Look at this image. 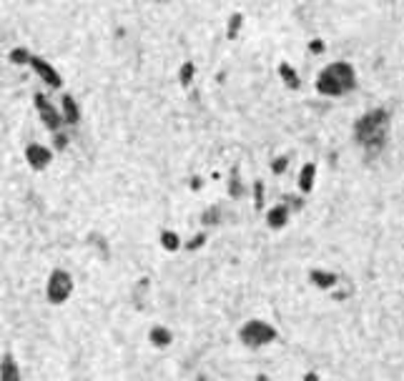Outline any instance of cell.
<instances>
[{
    "label": "cell",
    "mask_w": 404,
    "mask_h": 381,
    "mask_svg": "<svg viewBox=\"0 0 404 381\" xmlns=\"http://www.w3.org/2000/svg\"><path fill=\"white\" fill-rule=\"evenodd\" d=\"M73 294V276L63 269H55L48 279V286H46V296H48L51 304H65Z\"/></svg>",
    "instance_id": "4"
},
{
    "label": "cell",
    "mask_w": 404,
    "mask_h": 381,
    "mask_svg": "<svg viewBox=\"0 0 404 381\" xmlns=\"http://www.w3.org/2000/svg\"><path fill=\"white\" fill-rule=\"evenodd\" d=\"M279 75H282V80L289 85V88L297 90L299 85H302V80H299V73L292 68V63H282V65H279Z\"/></svg>",
    "instance_id": "14"
},
{
    "label": "cell",
    "mask_w": 404,
    "mask_h": 381,
    "mask_svg": "<svg viewBox=\"0 0 404 381\" xmlns=\"http://www.w3.org/2000/svg\"><path fill=\"white\" fill-rule=\"evenodd\" d=\"M203 244H206V236H203V233H198V236H193L191 241H188L186 249H188V251H196V249H201Z\"/></svg>",
    "instance_id": "20"
},
{
    "label": "cell",
    "mask_w": 404,
    "mask_h": 381,
    "mask_svg": "<svg viewBox=\"0 0 404 381\" xmlns=\"http://www.w3.org/2000/svg\"><path fill=\"white\" fill-rule=\"evenodd\" d=\"M356 88V70L346 60H336L329 63L324 70L317 75V93L326 95V98H339Z\"/></svg>",
    "instance_id": "1"
},
{
    "label": "cell",
    "mask_w": 404,
    "mask_h": 381,
    "mask_svg": "<svg viewBox=\"0 0 404 381\" xmlns=\"http://www.w3.org/2000/svg\"><path fill=\"white\" fill-rule=\"evenodd\" d=\"M31 65H33V70L38 73V78H41L43 83L48 85V88H60V85H63V78H60V73L48 63V60H43V58H38V55H33Z\"/></svg>",
    "instance_id": "6"
},
{
    "label": "cell",
    "mask_w": 404,
    "mask_h": 381,
    "mask_svg": "<svg viewBox=\"0 0 404 381\" xmlns=\"http://www.w3.org/2000/svg\"><path fill=\"white\" fill-rule=\"evenodd\" d=\"M239 339L241 344L249 346V349H261V346L266 344H274V341L279 339V331L272 323L261 321V318H251V321H246L244 326H241Z\"/></svg>",
    "instance_id": "3"
},
{
    "label": "cell",
    "mask_w": 404,
    "mask_h": 381,
    "mask_svg": "<svg viewBox=\"0 0 404 381\" xmlns=\"http://www.w3.org/2000/svg\"><path fill=\"white\" fill-rule=\"evenodd\" d=\"M31 58H33V55L28 53L26 48H16V50H11V60H13V63H16V65L31 63Z\"/></svg>",
    "instance_id": "17"
},
{
    "label": "cell",
    "mask_w": 404,
    "mask_h": 381,
    "mask_svg": "<svg viewBox=\"0 0 404 381\" xmlns=\"http://www.w3.org/2000/svg\"><path fill=\"white\" fill-rule=\"evenodd\" d=\"M229 193H231V196H234V198H239V196H241V186H239V168H234V171H231Z\"/></svg>",
    "instance_id": "19"
},
{
    "label": "cell",
    "mask_w": 404,
    "mask_h": 381,
    "mask_svg": "<svg viewBox=\"0 0 404 381\" xmlns=\"http://www.w3.org/2000/svg\"><path fill=\"white\" fill-rule=\"evenodd\" d=\"M36 108H38V116H41L43 126L48 128V131H58L60 126H63V116H60V111L53 106V103L46 98L43 93H36Z\"/></svg>",
    "instance_id": "5"
},
{
    "label": "cell",
    "mask_w": 404,
    "mask_h": 381,
    "mask_svg": "<svg viewBox=\"0 0 404 381\" xmlns=\"http://www.w3.org/2000/svg\"><path fill=\"white\" fill-rule=\"evenodd\" d=\"M241 23H244V16H241V13H234V16H231V21H229V31H226V36H229V41H234V38L239 36V28H241Z\"/></svg>",
    "instance_id": "16"
},
{
    "label": "cell",
    "mask_w": 404,
    "mask_h": 381,
    "mask_svg": "<svg viewBox=\"0 0 404 381\" xmlns=\"http://www.w3.org/2000/svg\"><path fill=\"white\" fill-rule=\"evenodd\" d=\"M51 159H53V154H51L46 146H41V143H31V146H26V161L31 163V168L43 171L51 163Z\"/></svg>",
    "instance_id": "7"
},
{
    "label": "cell",
    "mask_w": 404,
    "mask_h": 381,
    "mask_svg": "<svg viewBox=\"0 0 404 381\" xmlns=\"http://www.w3.org/2000/svg\"><path fill=\"white\" fill-rule=\"evenodd\" d=\"M254 208L256 211L264 208V183L261 181H254Z\"/></svg>",
    "instance_id": "18"
},
{
    "label": "cell",
    "mask_w": 404,
    "mask_h": 381,
    "mask_svg": "<svg viewBox=\"0 0 404 381\" xmlns=\"http://www.w3.org/2000/svg\"><path fill=\"white\" fill-rule=\"evenodd\" d=\"M309 48H312V53H321V50H324V43H321V41H312V45H309Z\"/></svg>",
    "instance_id": "23"
},
{
    "label": "cell",
    "mask_w": 404,
    "mask_h": 381,
    "mask_svg": "<svg viewBox=\"0 0 404 381\" xmlns=\"http://www.w3.org/2000/svg\"><path fill=\"white\" fill-rule=\"evenodd\" d=\"M274 173H282V171H287V159H274V166H272Z\"/></svg>",
    "instance_id": "22"
},
{
    "label": "cell",
    "mask_w": 404,
    "mask_h": 381,
    "mask_svg": "<svg viewBox=\"0 0 404 381\" xmlns=\"http://www.w3.org/2000/svg\"><path fill=\"white\" fill-rule=\"evenodd\" d=\"M63 108H60V116H63V123H68V126H75L80 118V111H78V103H75L73 95H63Z\"/></svg>",
    "instance_id": "12"
},
{
    "label": "cell",
    "mask_w": 404,
    "mask_h": 381,
    "mask_svg": "<svg viewBox=\"0 0 404 381\" xmlns=\"http://www.w3.org/2000/svg\"><path fill=\"white\" fill-rule=\"evenodd\" d=\"M266 223H269V228H274V231H279V228H284L289 223V206L287 203H277V206H272L269 211H266Z\"/></svg>",
    "instance_id": "8"
},
{
    "label": "cell",
    "mask_w": 404,
    "mask_h": 381,
    "mask_svg": "<svg viewBox=\"0 0 404 381\" xmlns=\"http://www.w3.org/2000/svg\"><path fill=\"white\" fill-rule=\"evenodd\" d=\"M65 143H68L65 136H55V149H65Z\"/></svg>",
    "instance_id": "25"
},
{
    "label": "cell",
    "mask_w": 404,
    "mask_h": 381,
    "mask_svg": "<svg viewBox=\"0 0 404 381\" xmlns=\"http://www.w3.org/2000/svg\"><path fill=\"white\" fill-rule=\"evenodd\" d=\"M307 381H317V374H307Z\"/></svg>",
    "instance_id": "26"
},
{
    "label": "cell",
    "mask_w": 404,
    "mask_h": 381,
    "mask_svg": "<svg viewBox=\"0 0 404 381\" xmlns=\"http://www.w3.org/2000/svg\"><path fill=\"white\" fill-rule=\"evenodd\" d=\"M191 78H193V63H184V68H181V83L184 85L191 83Z\"/></svg>",
    "instance_id": "21"
},
{
    "label": "cell",
    "mask_w": 404,
    "mask_h": 381,
    "mask_svg": "<svg viewBox=\"0 0 404 381\" xmlns=\"http://www.w3.org/2000/svg\"><path fill=\"white\" fill-rule=\"evenodd\" d=\"M149 339H151V344L154 346H169L171 341H174V336H171V331L169 328H164V326H154L151 328V333H149Z\"/></svg>",
    "instance_id": "13"
},
{
    "label": "cell",
    "mask_w": 404,
    "mask_h": 381,
    "mask_svg": "<svg viewBox=\"0 0 404 381\" xmlns=\"http://www.w3.org/2000/svg\"><path fill=\"white\" fill-rule=\"evenodd\" d=\"M314 181H317V163H304L302 171H299V190L302 193H312L314 188Z\"/></svg>",
    "instance_id": "11"
},
{
    "label": "cell",
    "mask_w": 404,
    "mask_h": 381,
    "mask_svg": "<svg viewBox=\"0 0 404 381\" xmlns=\"http://www.w3.org/2000/svg\"><path fill=\"white\" fill-rule=\"evenodd\" d=\"M309 281H312L317 289H331V286L339 281V276L331 274V271H324V269H312L309 271Z\"/></svg>",
    "instance_id": "10"
},
{
    "label": "cell",
    "mask_w": 404,
    "mask_h": 381,
    "mask_svg": "<svg viewBox=\"0 0 404 381\" xmlns=\"http://www.w3.org/2000/svg\"><path fill=\"white\" fill-rule=\"evenodd\" d=\"M216 216H218V208H211L208 213H203V221H216Z\"/></svg>",
    "instance_id": "24"
},
{
    "label": "cell",
    "mask_w": 404,
    "mask_h": 381,
    "mask_svg": "<svg viewBox=\"0 0 404 381\" xmlns=\"http://www.w3.org/2000/svg\"><path fill=\"white\" fill-rule=\"evenodd\" d=\"M161 244H164L166 251H176L179 249V244H181V238L176 236L174 231H164L161 233Z\"/></svg>",
    "instance_id": "15"
},
{
    "label": "cell",
    "mask_w": 404,
    "mask_h": 381,
    "mask_svg": "<svg viewBox=\"0 0 404 381\" xmlns=\"http://www.w3.org/2000/svg\"><path fill=\"white\" fill-rule=\"evenodd\" d=\"M0 381H23L21 369H18L13 354H6L3 359H0Z\"/></svg>",
    "instance_id": "9"
},
{
    "label": "cell",
    "mask_w": 404,
    "mask_h": 381,
    "mask_svg": "<svg viewBox=\"0 0 404 381\" xmlns=\"http://www.w3.org/2000/svg\"><path fill=\"white\" fill-rule=\"evenodd\" d=\"M389 131V111L384 108H374V111L364 113L359 121L354 123V138L356 143H362L364 149L377 154L387 141Z\"/></svg>",
    "instance_id": "2"
}]
</instances>
